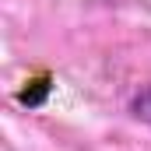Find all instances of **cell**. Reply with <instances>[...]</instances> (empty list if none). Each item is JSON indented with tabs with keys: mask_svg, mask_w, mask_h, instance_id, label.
<instances>
[{
	"mask_svg": "<svg viewBox=\"0 0 151 151\" xmlns=\"http://www.w3.org/2000/svg\"><path fill=\"white\" fill-rule=\"evenodd\" d=\"M130 113L137 116L144 127H151V84H144V88L130 99Z\"/></svg>",
	"mask_w": 151,
	"mask_h": 151,
	"instance_id": "obj_1",
	"label": "cell"
}]
</instances>
